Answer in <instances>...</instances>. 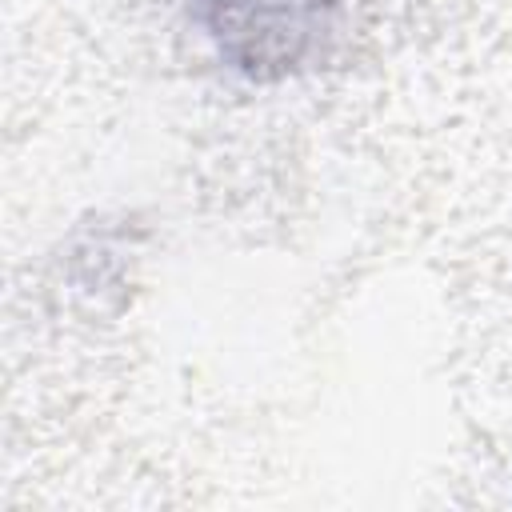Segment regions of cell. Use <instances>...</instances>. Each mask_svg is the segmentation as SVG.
<instances>
[{"mask_svg":"<svg viewBox=\"0 0 512 512\" xmlns=\"http://www.w3.org/2000/svg\"><path fill=\"white\" fill-rule=\"evenodd\" d=\"M220 56L252 76H284L312 60L348 0H180Z\"/></svg>","mask_w":512,"mask_h":512,"instance_id":"1","label":"cell"}]
</instances>
